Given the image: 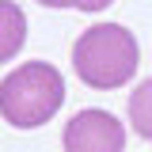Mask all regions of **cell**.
<instances>
[{"instance_id":"cell-4","label":"cell","mask_w":152,"mask_h":152,"mask_svg":"<svg viewBox=\"0 0 152 152\" xmlns=\"http://www.w3.org/2000/svg\"><path fill=\"white\" fill-rule=\"evenodd\" d=\"M27 42V15L15 0H0V65L12 61Z\"/></svg>"},{"instance_id":"cell-3","label":"cell","mask_w":152,"mask_h":152,"mask_svg":"<svg viewBox=\"0 0 152 152\" xmlns=\"http://www.w3.org/2000/svg\"><path fill=\"white\" fill-rule=\"evenodd\" d=\"M61 145L65 152H126V126L110 110L88 107L65 122Z\"/></svg>"},{"instance_id":"cell-7","label":"cell","mask_w":152,"mask_h":152,"mask_svg":"<svg viewBox=\"0 0 152 152\" xmlns=\"http://www.w3.org/2000/svg\"><path fill=\"white\" fill-rule=\"evenodd\" d=\"M42 8H69V0H38Z\"/></svg>"},{"instance_id":"cell-2","label":"cell","mask_w":152,"mask_h":152,"mask_svg":"<svg viewBox=\"0 0 152 152\" xmlns=\"http://www.w3.org/2000/svg\"><path fill=\"white\" fill-rule=\"evenodd\" d=\"M65 103V76L50 61H27L0 80V114L15 129L46 126Z\"/></svg>"},{"instance_id":"cell-5","label":"cell","mask_w":152,"mask_h":152,"mask_svg":"<svg viewBox=\"0 0 152 152\" xmlns=\"http://www.w3.org/2000/svg\"><path fill=\"white\" fill-rule=\"evenodd\" d=\"M129 126L137 129V137L152 141V76L129 91Z\"/></svg>"},{"instance_id":"cell-6","label":"cell","mask_w":152,"mask_h":152,"mask_svg":"<svg viewBox=\"0 0 152 152\" xmlns=\"http://www.w3.org/2000/svg\"><path fill=\"white\" fill-rule=\"evenodd\" d=\"M114 0H69V8H80V12H103L110 8Z\"/></svg>"},{"instance_id":"cell-1","label":"cell","mask_w":152,"mask_h":152,"mask_svg":"<svg viewBox=\"0 0 152 152\" xmlns=\"http://www.w3.org/2000/svg\"><path fill=\"white\" fill-rule=\"evenodd\" d=\"M141 65V46L133 31L122 23H95L72 46V69L80 84H88L95 91H114L126 88Z\"/></svg>"}]
</instances>
